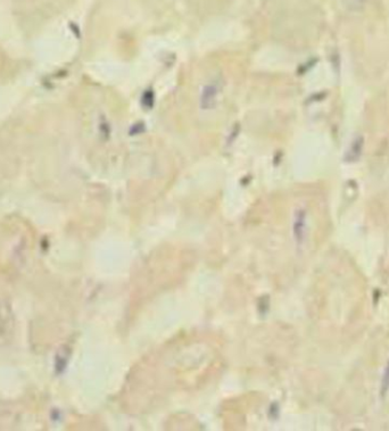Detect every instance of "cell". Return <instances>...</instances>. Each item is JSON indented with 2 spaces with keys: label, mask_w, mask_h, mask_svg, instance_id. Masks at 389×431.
Masks as SVG:
<instances>
[{
  "label": "cell",
  "mask_w": 389,
  "mask_h": 431,
  "mask_svg": "<svg viewBox=\"0 0 389 431\" xmlns=\"http://www.w3.org/2000/svg\"><path fill=\"white\" fill-rule=\"evenodd\" d=\"M362 146H363V140L362 138H357L356 140L353 141V144H350L348 153H347V157L350 156L349 162L352 161H356L357 158L361 156V151H362Z\"/></svg>",
  "instance_id": "cell-2"
},
{
  "label": "cell",
  "mask_w": 389,
  "mask_h": 431,
  "mask_svg": "<svg viewBox=\"0 0 389 431\" xmlns=\"http://www.w3.org/2000/svg\"><path fill=\"white\" fill-rule=\"evenodd\" d=\"M219 93V87H217L216 83H208L203 88L201 100H199L203 111H211L214 107Z\"/></svg>",
  "instance_id": "cell-1"
}]
</instances>
